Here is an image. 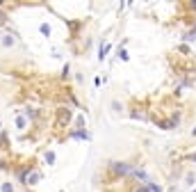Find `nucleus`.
<instances>
[{"mask_svg": "<svg viewBox=\"0 0 196 192\" xmlns=\"http://www.w3.org/2000/svg\"><path fill=\"white\" fill-rule=\"evenodd\" d=\"M112 169L116 171V174H128V171H130V167H128V165H123V162H114V165H112Z\"/></svg>", "mask_w": 196, "mask_h": 192, "instance_id": "nucleus-1", "label": "nucleus"}, {"mask_svg": "<svg viewBox=\"0 0 196 192\" xmlns=\"http://www.w3.org/2000/svg\"><path fill=\"white\" fill-rule=\"evenodd\" d=\"M39 30H41V34H50V25H48V23H41Z\"/></svg>", "mask_w": 196, "mask_h": 192, "instance_id": "nucleus-2", "label": "nucleus"}, {"mask_svg": "<svg viewBox=\"0 0 196 192\" xmlns=\"http://www.w3.org/2000/svg\"><path fill=\"white\" fill-rule=\"evenodd\" d=\"M2 44H5V46H11V44H14V39H11V37H2Z\"/></svg>", "mask_w": 196, "mask_h": 192, "instance_id": "nucleus-4", "label": "nucleus"}, {"mask_svg": "<svg viewBox=\"0 0 196 192\" xmlns=\"http://www.w3.org/2000/svg\"><path fill=\"white\" fill-rule=\"evenodd\" d=\"M2 192H14V187H11V183H2Z\"/></svg>", "mask_w": 196, "mask_h": 192, "instance_id": "nucleus-3", "label": "nucleus"}, {"mask_svg": "<svg viewBox=\"0 0 196 192\" xmlns=\"http://www.w3.org/2000/svg\"><path fill=\"white\" fill-rule=\"evenodd\" d=\"M0 25H5V14H0Z\"/></svg>", "mask_w": 196, "mask_h": 192, "instance_id": "nucleus-5", "label": "nucleus"}]
</instances>
